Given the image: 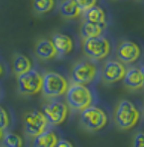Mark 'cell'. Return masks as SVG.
I'll use <instances>...</instances> for the list:
<instances>
[{
    "mask_svg": "<svg viewBox=\"0 0 144 147\" xmlns=\"http://www.w3.org/2000/svg\"><path fill=\"white\" fill-rule=\"evenodd\" d=\"M126 70L119 61H107L102 70V79L107 84H114L123 79Z\"/></svg>",
    "mask_w": 144,
    "mask_h": 147,
    "instance_id": "11",
    "label": "cell"
},
{
    "mask_svg": "<svg viewBox=\"0 0 144 147\" xmlns=\"http://www.w3.org/2000/svg\"><path fill=\"white\" fill-rule=\"evenodd\" d=\"M58 141L56 133L52 130H46L35 136L33 141V146L36 147H54Z\"/></svg>",
    "mask_w": 144,
    "mask_h": 147,
    "instance_id": "15",
    "label": "cell"
},
{
    "mask_svg": "<svg viewBox=\"0 0 144 147\" xmlns=\"http://www.w3.org/2000/svg\"><path fill=\"white\" fill-rule=\"evenodd\" d=\"M74 1L76 2V4L81 9V11H85L89 8H91L92 6L96 5L98 0H74Z\"/></svg>",
    "mask_w": 144,
    "mask_h": 147,
    "instance_id": "23",
    "label": "cell"
},
{
    "mask_svg": "<svg viewBox=\"0 0 144 147\" xmlns=\"http://www.w3.org/2000/svg\"><path fill=\"white\" fill-rule=\"evenodd\" d=\"M43 113L53 125H60L66 120L68 107L60 100H50L43 105Z\"/></svg>",
    "mask_w": 144,
    "mask_h": 147,
    "instance_id": "8",
    "label": "cell"
},
{
    "mask_svg": "<svg viewBox=\"0 0 144 147\" xmlns=\"http://www.w3.org/2000/svg\"><path fill=\"white\" fill-rule=\"evenodd\" d=\"M66 94L69 107L75 110L81 111L92 105V94L91 90L85 85L74 83L72 86H68Z\"/></svg>",
    "mask_w": 144,
    "mask_h": 147,
    "instance_id": "2",
    "label": "cell"
},
{
    "mask_svg": "<svg viewBox=\"0 0 144 147\" xmlns=\"http://www.w3.org/2000/svg\"><path fill=\"white\" fill-rule=\"evenodd\" d=\"M60 12H61V15L64 18L74 19L79 17L81 11L74 0H65L61 4Z\"/></svg>",
    "mask_w": 144,
    "mask_h": 147,
    "instance_id": "17",
    "label": "cell"
},
{
    "mask_svg": "<svg viewBox=\"0 0 144 147\" xmlns=\"http://www.w3.org/2000/svg\"><path fill=\"white\" fill-rule=\"evenodd\" d=\"M12 67H13L14 74L18 76L29 71L32 68V63L26 56L22 55V54H17V55L14 56Z\"/></svg>",
    "mask_w": 144,
    "mask_h": 147,
    "instance_id": "18",
    "label": "cell"
},
{
    "mask_svg": "<svg viewBox=\"0 0 144 147\" xmlns=\"http://www.w3.org/2000/svg\"><path fill=\"white\" fill-rule=\"evenodd\" d=\"M81 123L87 130L98 131L106 125L107 115L100 107L89 105L81 110Z\"/></svg>",
    "mask_w": 144,
    "mask_h": 147,
    "instance_id": "5",
    "label": "cell"
},
{
    "mask_svg": "<svg viewBox=\"0 0 144 147\" xmlns=\"http://www.w3.org/2000/svg\"><path fill=\"white\" fill-rule=\"evenodd\" d=\"M2 73H3V69H2V66L0 65V76L2 75Z\"/></svg>",
    "mask_w": 144,
    "mask_h": 147,
    "instance_id": "27",
    "label": "cell"
},
{
    "mask_svg": "<svg viewBox=\"0 0 144 147\" xmlns=\"http://www.w3.org/2000/svg\"><path fill=\"white\" fill-rule=\"evenodd\" d=\"M56 146L57 147H72L73 144L66 139H61V140H58L57 143H56Z\"/></svg>",
    "mask_w": 144,
    "mask_h": 147,
    "instance_id": "25",
    "label": "cell"
},
{
    "mask_svg": "<svg viewBox=\"0 0 144 147\" xmlns=\"http://www.w3.org/2000/svg\"><path fill=\"white\" fill-rule=\"evenodd\" d=\"M102 30H104V27H102V26L89 22V21H85L83 23V25H81V34L83 39L92 38V37L102 35Z\"/></svg>",
    "mask_w": 144,
    "mask_h": 147,
    "instance_id": "19",
    "label": "cell"
},
{
    "mask_svg": "<svg viewBox=\"0 0 144 147\" xmlns=\"http://www.w3.org/2000/svg\"><path fill=\"white\" fill-rule=\"evenodd\" d=\"M140 57V48L132 41H123L117 49V58L124 64H131Z\"/></svg>",
    "mask_w": 144,
    "mask_h": 147,
    "instance_id": "10",
    "label": "cell"
},
{
    "mask_svg": "<svg viewBox=\"0 0 144 147\" xmlns=\"http://www.w3.org/2000/svg\"><path fill=\"white\" fill-rule=\"evenodd\" d=\"M2 144L4 146L10 147H20L23 145V140L18 134L13 132H7L3 134L2 137Z\"/></svg>",
    "mask_w": 144,
    "mask_h": 147,
    "instance_id": "20",
    "label": "cell"
},
{
    "mask_svg": "<svg viewBox=\"0 0 144 147\" xmlns=\"http://www.w3.org/2000/svg\"><path fill=\"white\" fill-rule=\"evenodd\" d=\"M54 4H55L54 0H34L33 7L37 13L45 14L53 9Z\"/></svg>",
    "mask_w": 144,
    "mask_h": 147,
    "instance_id": "21",
    "label": "cell"
},
{
    "mask_svg": "<svg viewBox=\"0 0 144 147\" xmlns=\"http://www.w3.org/2000/svg\"><path fill=\"white\" fill-rule=\"evenodd\" d=\"M35 53L38 58H40L41 60H45V61L52 60L58 54L52 41L48 39H42L38 41L35 46Z\"/></svg>",
    "mask_w": 144,
    "mask_h": 147,
    "instance_id": "13",
    "label": "cell"
},
{
    "mask_svg": "<svg viewBox=\"0 0 144 147\" xmlns=\"http://www.w3.org/2000/svg\"><path fill=\"white\" fill-rule=\"evenodd\" d=\"M96 77V68L94 64L83 61L75 65L72 71V80L74 83L81 85L91 84Z\"/></svg>",
    "mask_w": 144,
    "mask_h": 147,
    "instance_id": "9",
    "label": "cell"
},
{
    "mask_svg": "<svg viewBox=\"0 0 144 147\" xmlns=\"http://www.w3.org/2000/svg\"><path fill=\"white\" fill-rule=\"evenodd\" d=\"M140 113L137 107L129 100H121L114 110V121L120 129L127 130L136 125Z\"/></svg>",
    "mask_w": 144,
    "mask_h": 147,
    "instance_id": "1",
    "label": "cell"
},
{
    "mask_svg": "<svg viewBox=\"0 0 144 147\" xmlns=\"http://www.w3.org/2000/svg\"><path fill=\"white\" fill-rule=\"evenodd\" d=\"M83 50L87 58L100 61L107 57L110 52V43L104 36L83 39Z\"/></svg>",
    "mask_w": 144,
    "mask_h": 147,
    "instance_id": "4",
    "label": "cell"
},
{
    "mask_svg": "<svg viewBox=\"0 0 144 147\" xmlns=\"http://www.w3.org/2000/svg\"><path fill=\"white\" fill-rule=\"evenodd\" d=\"M133 146H135V147H143L144 146V135H143V133L139 132L135 135L134 141H133Z\"/></svg>",
    "mask_w": 144,
    "mask_h": 147,
    "instance_id": "24",
    "label": "cell"
},
{
    "mask_svg": "<svg viewBox=\"0 0 144 147\" xmlns=\"http://www.w3.org/2000/svg\"><path fill=\"white\" fill-rule=\"evenodd\" d=\"M17 86L19 92L24 96H33L38 94L42 88V76L38 71L30 69L27 72L18 75Z\"/></svg>",
    "mask_w": 144,
    "mask_h": 147,
    "instance_id": "6",
    "label": "cell"
},
{
    "mask_svg": "<svg viewBox=\"0 0 144 147\" xmlns=\"http://www.w3.org/2000/svg\"><path fill=\"white\" fill-rule=\"evenodd\" d=\"M9 123H10V119H9V116H8L7 111L2 107H0V128L5 130L9 126Z\"/></svg>",
    "mask_w": 144,
    "mask_h": 147,
    "instance_id": "22",
    "label": "cell"
},
{
    "mask_svg": "<svg viewBox=\"0 0 144 147\" xmlns=\"http://www.w3.org/2000/svg\"><path fill=\"white\" fill-rule=\"evenodd\" d=\"M123 84L130 90H139L144 86V75L142 70L138 68H131L125 72L123 77Z\"/></svg>",
    "mask_w": 144,
    "mask_h": 147,
    "instance_id": "12",
    "label": "cell"
},
{
    "mask_svg": "<svg viewBox=\"0 0 144 147\" xmlns=\"http://www.w3.org/2000/svg\"><path fill=\"white\" fill-rule=\"evenodd\" d=\"M3 134H4V133H3V129L0 128V141H1V140H2V137H3Z\"/></svg>",
    "mask_w": 144,
    "mask_h": 147,
    "instance_id": "26",
    "label": "cell"
},
{
    "mask_svg": "<svg viewBox=\"0 0 144 147\" xmlns=\"http://www.w3.org/2000/svg\"><path fill=\"white\" fill-rule=\"evenodd\" d=\"M85 21L98 24L104 28L105 26V13L104 9L96 5L92 6L87 10L85 11Z\"/></svg>",
    "mask_w": 144,
    "mask_h": 147,
    "instance_id": "16",
    "label": "cell"
},
{
    "mask_svg": "<svg viewBox=\"0 0 144 147\" xmlns=\"http://www.w3.org/2000/svg\"><path fill=\"white\" fill-rule=\"evenodd\" d=\"M68 88V82L62 75L58 73L49 72L42 77V88L45 96L49 98H55L66 94Z\"/></svg>",
    "mask_w": 144,
    "mask_h": 147,
    "instance_id": "3",
    "label": "cell"
},
{
    "mask_svg": "<svg viewBox=\"0 0 144 147\" xmlns=\"http://www.w3.org/2000/svg\"><path fill=\"white\" fill-rule=\"evenodd\" d=\"M52 43L58 54L67 55L73 50V40L69 36L62 33H56L52 37Z\"/></svg>",
    "mask_w": 144,
    "mask_h": 147,
    "instance_id": "14",
    "label": "cell"
},
{
    "mask_svg": "<svg viewBox=\"0 0 144 147\" xmlns=\"http://www.w3.org/2000/svg\"><path fill=\"white\" fill-rule=\"evenodd\" d=\"M48 119L40 110H32L24 116V128L31 137H35L45 130L48 126Z\"/></svg>",
    "mask_w": 144,
    "mask_h": 147,
    "instance_id": "7",
    "label": "cell"
}]
</instances>
